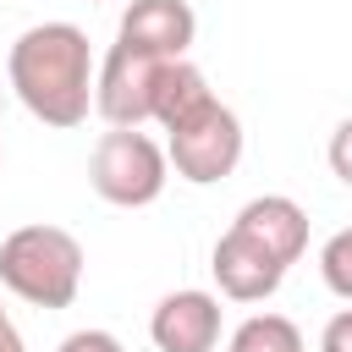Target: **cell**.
<instances>
[{"label":"cell","instance_id":"obj_1","mask_svg":"<svg viewBox=\"0 0 352 352\" xmlns=\"http://www.w3.org/2000/svg\"><path fill=\"white\" fill-rule=\"evenodd\" d=\"M11 88L28 104V116H38L44 126H82L94 110V55H88V33L77 22H33L28 33H16L11 55H6Z\"/></svg>","mask_w":352,"mask_h":352},{"label":"cell","instance_id":"obj_2","mask_svg":"<svg viewBox=\"0 0 352 352\" xmlns=\"http://www.w3.org/2000/svg\"><path fill=\"white\" fill-rule=\"evenodd\" d=\"M0 286L33 308H72L82 286V242L60 226H16L0 242Z\"/></svg>","mask_w":352,"mask_h":352},{"label":"cell","instance_id":"obj_3","mask_svg":"<svg viewBox=\"0 0 352 352\" xmlns=\"http://www.w3.org/2000/svg\"><path fill=\"white\" fill-rule=\"evenodd\" d=\"M88 182L104 204L116 209H148L165 182H170V154L143 132V126H110L99 143H94V160H88Z\"/></svg>","mask_w":352,"mask_h":352},{"label":"cell","instance_id":"obj_4","mask_svg":"<svg viewBox=\"0 0 352 352\" xmlns=\"http://www.w3.org/2000/svg\"><path fill=\"white\" fill-rule=\"evenodd\" d=\"M165 154H170L176 176L192 182V187L226 182L236 170V160H242V121H236V110L209 94L176 126H165Z\"/></svg>","mask_w":352,"mask_h":352},{"label":"cell","instance_id":"obj_5","mask_svg":"<svg viewBox=\"0 0 352 352\" xmlns=\"http://www.w3.org/2000/svg\"><path fill=\"white\" fill-rule=\"evenodd\" d=\"M160 77H165V60H160V55L110 44V55H104V66H99V77H94V110H99L110 126H143V121H154Z\"/></svg>","mask_w":352,"mask_h":352},{"label":"cell","instance_id":"obj_6","mask_svg":"<svg viewBox=\"0 0 352 352\" xmlns=\"http://www.w3.org/2000/svg\"><path fill=\"white\" fill-rule=\"evenodd\" d=\"M209 270H214L220 297H231V302H264V297H275L280 280H286V264H280L270 248H258L248 231H236V226L220 231V242H214V253H209Z\"/></svg>","mask_w":352,"mask_h":352},{"label":"cell","instance_id":"obj_7","mask_svg":"<svg viewBox=\"0 0 352 352\" xmlns=\"http://www.w3.org/2000/svg\"><path fill=\"white\" fill-rule=\"evenodd\" d=\"M192 38H198V16L187 0H132L116 28V44L160 55V60H182L192 50Z\"/></svg>","mask_w":352,"mask_h":352},{"label":"cell","instance_id":"obj_8","mask_svg":"<svg viewBox=\"0 0 352 352\" xmlns=\"http://www.w3.org/2000/svg\"><path fill=\"white\" fill-rule=\"evenodd\" d=\"M220 324H226L220 319V297L187 286V292L160 297V308L148 319V336H154L160 352H214L220 346Z\"/></svg>","mask_w":352,"mask_h":352},{"label":"cell","instance_id":"obj_9","mask_svg":"<svg viewBox=\"0 0 352 352\" xmlns=\"http://www.w3.org/2000/svg\"><path fill=\"white\" fill-rule=\"evenodd\" d=\"M236 231H248L258 248H270L286 270L308 253V209L297 204V198H286V192H264V198H248L242 209H236V220H231Z\"/></svg>","mask_w":352,"mask_h":352},{"label":"cell","instance_id":"obj_10","mask_svg":"<svg viewBox=\"0 0 352 352\" xmlns=\"http://www.w3.org/2000/svg\"><path fill=\"white\" fill-rule=\"evenodd\" d=\"M226 352H302V330L286 314H253L231 330Z\"/></svg>","mask_w":352,"mask_h":352},{"label":"cell","instance_id":"obj_11","mask_svg":"<svg viewBox=\"0 0 352 352\" xmlns=\"http://www.w3.org/2000/svg\"><path fill=\"white\" fill-rule=\"evenodd\" d=\"M319 275H324V286H330L336 297L352 302V226L336 231V236L319 248Z\"/></svg>","mask_w":352,"mask_h":352},{"label":"cell","instance_id":"obj_12","mask_svg":"<svg viewBox=\"0 0 352 352\" xmlns=\"http://www.w3.org/2000/svg\"><path fill=\"white\" fill-rule=\"evenodd\" d=\"M330 170H336V176L352 187V116H346V121L330 132Z\"/></svg>","mask_w":352,"mask_h":352},{"label":"cell","instance_id":"obj_13","mask_svg":"<svg viewBox=\"0 0 352 352\" xmlns=\"http://www.w3.org/2000/svg\"><path fill=\"white\" fill-rule=\"evenodd\" d=\"M55 352H126V346H121L110 330H72Z\"/></svg>","mask_w":352,"mask_h":352},{"label":"cell","instance_id":"obj_14","mask_svg":"<svg viewBox=\"0 0 352 352\" xmlns=\"http://www.w3.org/2000/svg\"><path fill=\"white\" fill-rule=\"evenodd\" d=\"M319 352H352V308H341V314L324 324V336H319Z\"/></svg>","mask_w":352,"mask_h":352},{"label":"cell","instance_id":"obj_15","mask_svg":"<svg viewBox=\"0 0 352 352\" xmlns=\"http://www.w3.org/2000/svg\"><path fill=\"white\" fill-rule=\"evenodd\" d=\"M6 330H11V319H6V308H0V336H6Z\"/></svg>","mask_w":352,"mask_h":352},{"label":"cell","instance_id":"obj_16","mask_svg":"<svg viewBox=\"0 0 352 352\" xmlns=\"http://www.w3.org/2000/svg\"><path fill=\"white\" fill-rule=\"evenodd\" d=\"M0 160H6V143H0Z\"/></svg>","mask_w":352,"mask_h":352}]
</instances>
